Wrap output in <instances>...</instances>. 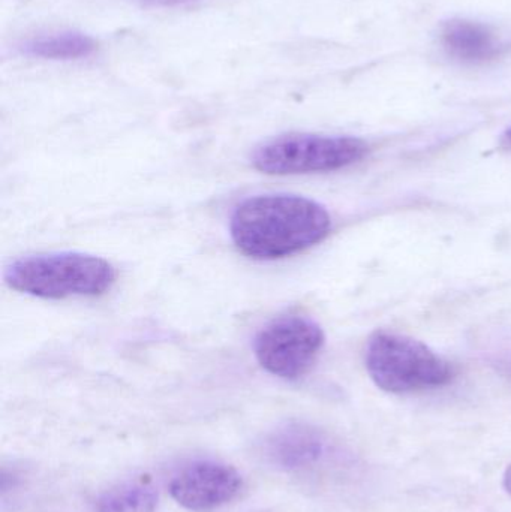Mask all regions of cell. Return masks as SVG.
<instances>
[{"mask_svg": "<svg viewBox=\"0 0 511 512\" xmlns=\"http://www.w3.org/2000/svg\"><path fill=\"white\" fill-rule=\"evenodd\" d=\"M332 218L326 207L290 194L255 195L230 219V234L243 255L258 261L287 258L326 239Z\"/></svg>", "mask_w": 511, "mask_h": 512, "instance_id": "cell-1", "label": "cell"}, {"mask_svg": "<svg viewBox=\"0 0 511 512\" xmlns=\"http://www.w3.org/2000/svg\"><path fill=\"white\" fill-rule=\"evenodd\" d=\"M116 277L107 259L81 252L24 256L5 270L9 288L44 300L99 297L113 288Z\"/></svg>", "mask_w": 511, "mask_h": 512, "instance_id": "cell-2", "label": "cell"}, {"mask_svg": "<svg viewBox=\"0 0 511 512\" xmlns=\"http://www.w3.org/2000/svg\"><path fill=\"white\" fill-rule=\"evenodd\" d=\"M366 369L377 387L393 394L444 387L455 378L452 364L425 343L387 331L369 339Z\"/></svg>", "mask_w": 511, "mask_h": 512, "instance_id": "cell-3", "label": "cell"}, {"mask_svg": "<svg viewBox=\"0 0 511 512\" xmlns=\"http://www.w3.org/2000/svg\"><path fill=\"white\" fill-rule=\"evenodd\" d=\"M368 153L359 138L285 134L260 144L251 156L255 170L270 176L327 173L350 167Z\"/></svg>", "mask_w": 511, "mask_h": 512, "instance_id": "cell-4", "label": "cell"}, {"mask_svg": "<svg viewBox=\"0 0 511 512\" xmlns=\"http://www.w3.org/2000/svg\"><path fill=\"white\" fill-rule=\"evenodd\" d=\"M324 346L323 328L303 315H284L258 331L254 354L270 375L297 381L314 366Z\"/></svg>", "mask_w": 511, "mask_h": 512, "instance_id": "cell-5", "label": "cell"}, {"mask_svg": "<svg viewBox=\"0 0 511 512\" xmlns=\"http://www.w3.org/2000/svg\"><path fill=\"white\" fill-rule=\"evenodd\" d=\"M243 481L233 466L225 463L195 462L173 478L170 495L189 511L216 510L237 498Z\"/></svg>", "mask_w": 511, "mask_h": 512, "instance_id": "cell-6", "label": "cell"}, {"mask_svg": "<svg viewBox=\"0 0 511 512\" xmlns=\"http://www.w3.org/2000/svg\"><path fill=\"white\" fill-rule=\"evenodd\" d=\"M267 459L284 471L311 468L324 459L329 442L326 435L305 423H288L267 438Z\"/></svg>", "mask_w": 511, "mask_h": 512, "instance_id": "cell-7", "label": "cell"}, {"mask_svg": "<svg viewBox=\"0 0 511 512\" xmlns=\"http://www.w3.org/2000/svg\"><path fill=\"white\" fill-rule=\"evenodd\" d=\"M441 38L450 56L461 62H488L498 54L497 41L488 27L473 21H449L444 26Z\"/></svg>", "mask_w": 511, "mask_h": 512, "instance_id": "cell-8", "label": "cell"}, {"mask_svg": "<svg viewBox=\"0 0 511 512\" xmlns=\"http://www.w3.org/2000/svg\"><path fill=\"white\" fill-rule=\"evenodd\" d=\"M21 53L47 60H74L96 50L95 39L80 32H56L33 36L20 45Z\"/></svg>", "mask_w": 511, "mask_h": 512, "instance_id": "cell-9", "label": "cell"}, {"mask_svg": "<svg viewBox=\"0 0 511 512\" xmlns=\"http://www.w3.org/2000/svg\"><path fill=\"white\" fill-rule=\"evenodd\" d=\"M158 493L146 483H126L108 490L96 502L98 512H155Z\"/></svg>", "mask_w": 511, "mask_h": 512, "instance_id": "cell-10", "label": "cell"}, {"mask_svg": "<svg viewBox=\"0 0 511 512\" xmlns=\"http://www.w3.org/2000/svg\"><path fill=\"white\" fill-rule=\"evenodd\" d=\"M504 487H506L507 492L511 493V465L504 474Z\"/></svg>", "mask_w": 511, "mask_h": 512, "instance_id": "cell-11", "label": "cell"}, {"mask_svg": "<svg viewBox=\"0 0 511 512\" xmlns=\"http://www.w3.org/2000/svg\"><path fill=\"white\" fill-rule=\"evenodd\" d=\"M153 3H164V5H171V3L188 2V0H152Z\"/></svg>", "mask_w": 511, "mask_h": 512, "instance_id": "cell-12", "label": "cell"}, {"mask_svg": "<svg viewBox=\"0 0 511 512\" xmlns=\"http://www.w3.org/2000/svg\"><path fill=\"white\" fill-rule=\"evenodd\" d=\"M506 140L509 141V143L511 144V129H509V131H507Z\"/></svg>", "mask_w": 511, "mask_h": 512, "instance_id": "cell-13", "label": "cell"}]
</instances>
